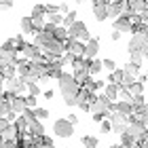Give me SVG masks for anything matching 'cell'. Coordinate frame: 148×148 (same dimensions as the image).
Returning a JSON list of instances; mask_svg holds the SVG:
<instances>
[{"label":"cell","instance_id":"c3c4849f","mask_svg":"<svg viewBox=\"0 0 148 148\" xmlns=\"http://www.w3.org/2000/svg\"><path fill=\"white\" fill-rule=\"evenodd\" d=\"M53 95H55V91H53V89H47L45 91V99H53Z\"/></svg>","mask_w":148,"mask_h":148},{"label":"cell","instance_id":"ba28073f","mask_svg":"<svg viewBox=\"0 0 148 148\" xmlns=\"http://www.w3.org/2000/svg\"><path fill=\"white\" fill-rule=\"evenodd\" d=\"M4 89H6V91H13L15 95H23V93L28 91V83H25L23 78L15 76V78H9V80L4 83Z\"/></svg>","mask_w":148,"mask_h":148},{"label":"cell","instance_id":"277c9868","mask_svg":"<svg viewBox=\"0 0 148 148\" xmlns=\"http://www.w3.org/2000/svg\"><path fill=\"white\" fill-rule=\"evenodd\" d=\"M53 136L55 138H72L74 136V125L68 119H57L53 123Z\"/></svg>","mask_w":148,"mask_h":148},{"label":"cell","instance_id":"44dd1931","mask_svg":"<svg viewBox=\"0 0 148 148\" xmlns=\"http://www.w3.org/2000/svg\"><path fill=\"white\" fill-rule=\"evenodd\" d=\"M123 70H125V74H131V76H140V70H142V66L140 64H133V62H127L125 66H123Z\"/></svg>","mask_w":148,"mask_h":148},{"label":"cell","instance_id":"8fae6325","mask_svg":"<svg viewBox=\"0 0 148 148\" xmlns=\"http://www.w3.org/2000/svg\"><path fill=\"white\" fill-rule=\"evenodd\" d=\"M131 25H133V21H131V17L129 15H121V17H116L112 21V30H119L121 34H125V32H131Z\"/></svg>","mask_w":148,"mask_h":148},{"label":"cell","instance_id":"f1b7e54d","mask_svg":"<svg viewBox=\"0 0 148 148\" xmlns=\"http://www.w3.org/2000/svg\"><path fill=\"white\" fill-rule=\"evenodd\" d=\"M121 146H127V148H131L133 144H136V140H133L131 136H129V131H125V133H121V142H119Z\"/></svg>","mask_w":148,"mask_h":148},{"label":"cell","instance_id":"74e56055","mask_svg":"<svg viewBox=\"0 0 148 148\" xmlns=\"http://www.w3.org/2000/svg\"><path fill=\"white\" fill-rule=\"evenodd\" d=\"M0 148H21V144H19V142H6V140H2V142H0Z\"/></svg>","mask_w":148,"mask_h":148},{"label":"cell","instance_id":"f35d334b","mask_svg":"<svg viewBox=\"0 0 148 148\" xmlns=\"http://www.w3.org/2000/svg\"><path fill=\"white\" fill-rule=\"evenodd\" d=\"M13 4H15V0H0V9H2V11L13 9Z\"/></svg>","mask_w":148,"mask_h":148},{"label":"cell","instance_id":"816d5d0a","mask_svg":"<svg viewBox=\"0 0 148 148\" xmlns=\"http://www.w3.org/2000/svg\"><path fill=\"white\" fill-rule=\"evenodd\" d=\"M36 148H55V146H42V144H38Z\"/></svg>","mask_w":148,"mask_h":148},{"label":"cell","instance_id":"1f68e13d","mask_svg":"<svg viewBox=\"0 0 148 148\" xmlns=\"http://www.w3.org/2000/svg\"><path fill=\"white\" fill-rule=\"evenodd\" d=\"M99 131H102V133H110L112 131V121L110 119L102 121V123H99Z\"/></svg>","mask_w":148,"mask_h":148},{"label":"cell","instance_id":"f546056e","mask_svg":"<svg viewBox=\"0 0 148 148\" xmlns=\"http://www.w3.org/2000/svg\"><path fill=\"white\" fill-rule=\"evenodd\" d=\"M45 15H47V4H34L32 17H45Z\"/></svg>","mask_w":148,"mask_h":148},{"label":"cell","instance_id":"f6af8a7d","mask_svg":"<svg viewBox=\"0 0 148 148\" xmlns=\"http://www.w3.org/2000/svg\"><path fill=\"white\" fill-rule=\"evenodd\" d=\"M106 85H108L106 80H95V91L97 89H106Z\"/></svg>","mask_w":148,"mask_h":148},{"label":"cell","instance_id":"7bdbcfd3","mask_svg":"<svg viewBox=\"0 0 148 148\" xmlns=\"http://www.w3.org/2000/svg\"><path fill=\"white\" fill-rule=\"evenodd\" d=\"M59 13H62V15L66 17V15H68V13H70V6L66 4V2H62V4H59Z\"/></svg>","mask_w":148,"mask_h":148},{"label":"cell","instance_id":"cb8c5ba5","mask_svg":"<svg viewBox=\"0 0 148 148\" xmlns=\"http://www.w3.org/2000/svg\"><path fill=\"white\" fill-rule=\"evenodd\" d=\"M0 72L4 74V78H6V80H9V78H15V76H17V64H9V66H4V68L0 70Z\"/></svg>","mask_w":148,"mask_h":148},{"label":"cell","instance_id":"5b68a950","mask_svg":"<svg viewBox=\"0 0 148 148\" xmlns=\"http://www.w3.org/2000/svg\"><path fill=\"white\" fill-rule=\"evenodd\" d=\"M68 32H70V38L80 40V42H89V40H91L89 28H87V23H85V21H80V19L72 25V28H68Z\"/></svg>","mask_w":148,"mask_h":148},{"label":"cell","instance_id":"d4e9b609","mask_svg":"<svg viewBox=\"0 0 148 148\" xmlns=\"http://www.w3.org/2000/svg\"><path fill=\"white\" fill-rule=\"evenodd\" d=\"M131 104H133V108H136V110H142V108H146V106H148V102H146L144 95H133Z\"/></svg>","mask_w":148,"mask_h":148},{"label":"cell","instance_id":"bcb514c9","mask_svg":"<svg viewBox=\"0 0 148 148\" xmlns=\"http://www.w3.org/2000/svg\"><path fill=\"white\" fill-rule=\"evenodd\" d=\"M66 119H68V121H70L72 125H76V123H78V114H68V116H66Z\"/></svg>","mask_w":148,"mask_h":148},{"label":"cell","instance_id":"d6986e66","mask_svg":"<svg viewBox=\"0 0 148 148\" xmlns=\"http://www.w3.org/2000/svg\"><path fill=\"white\" fill-rule=\"evenodd\" d=\"M104 70V59H89V72H91V76H97L99 72Z\"/></svg>","mask_w":148,"mask_h":148},{"label":"cell","instance_id":"ee69618b","mask_svg":"<svg viewBox=\"0 0 148 148\" xmlns=\"http://www.w3.org/2000/svg\"><path fill=\"white\" fill-rule=\"evenodd\" d=\"M47 13H59V4H47Z\"/></svg>","mask_w":148,"mask_h":148},{"label":"cell","instance_id":"7a4b0ae2","mask_svg":"<svg viewBox=\"0 0 148 148\" xmlns=\"http://www.w3.org/2000/svg\"><path fill=\"white\" fill-rule=\"evenodd\" d=\"M127 51H129V55H142V57H146V53H148V32H146V34H133L129 38Z\"/></svg>","mask_w":148,"mask_h":148},{"label":"cell","instance_id":"52a82bcc","mask_svg":"<svg viewBox=\"0 0 148 148\" xmlns=\"http://www.w3.org/2000/svg\"><path fill=\"white\" fill-rule=\"evenodd\" d=\"M40 55H42V51H40L34 42H23L21 47H19V57H21V59L34 62V59H38Z\"/></svg>","mask_w":148,"mask_h":148},{"label":"cell","instance_id":"ffe728a7","mask_svg":"<svg viewBox=\"0 0 148 148\" xmlns=\"http://www.w3.org/2000/svg\"><path fill=\"white\" fill-rule=\"evenodd\" d=\"M80 146L83 148H99V140L95 136H83L80 138Z\"/></svg>","mask_w":148,"mask_h":148},{"label":"cell","instance_id":"7c38bea8","mask_svg":"<svg viewBox=\"0 0 148 148\" xmlns=\"http://www.w3.org/2000/svg\"><path fill=\"white\" fill-rule=\"evenodd\" d=\"M85 45H87V42H80V40L68 38V40H66V51L74 53L76 57H85Z\"/></svg>","mask_w":148,"mask_h":148},{"label":"cell","instance_id":"60d3db41","mask_svg":"<svg viewBox=\"0 0 148 148\" xmlns=\"http://www.w3.org/2000/svg\"><path fill=\"white\" fill-rule=\"evenodd\" d=\"M9 125H11V121H9V119H6V116H0V131H4Z\"/></svg>","mask_w":148,"mask_h":148},{"label":"cell","instance_id":"9c48e42d","mask_svg":"<svg viewBox=\"0 0 148 148\" xmlns=\"http://www.w3.org/2000/svg\"><path fill=\"white\" fill-rule=\"evenodd\" d=\"M148 9V2L146 0H127V11H125V15H142V13Z\"/></svg>","mask_w":148,"mask_h":148},{"label":"cell","instance_id":"30bf717a","mask_svg":"<svg viewBox=\"0 0 148 148\" xmlns=\"http://www.w3.org/2000/svg\"><path fill=\"white\" fill-rule=\"evenodd\" d=\"M93 17H95V21L108 19V2L106 0H93Z\"/></svg>","mask_w":148,"mask_h":148},{"label":"cell","instance_id":"836d02e7","mask_svg":"<svg viewBox=\"0 0 148 148\" xmlns=\"http://www.w3.org/2000/svg\"><path fill=\"white\" fill-rule=\"evenodd\" d=\"M62 62H64V64H70V66H72L74 62H76V55H74V53H70V51H66V53H64V57H62Z\"/></svg>","mask_w":148,"mask_h":148},{"label":"cell","instance_id":"e575fe53","mask_svg":"<svg viewBox=\"0 0 148 148\" xmlns=\"http://www.w3.org/2000/svg\"><path fill=\"white\" fill-rule=\"evenodd\" d=\"M28 93H30V95H40V87L36 85V83H28Z\"/></svg>","mask_w":148,"mask_h":148},{"label":"cell","instance_id":"d6a6232c","mask_svg":"<svg viewBox=\"0 0 148 148\" xmlns=\"http://www.w3.org/2000/svg\"><path fill=\"white\" fill-rule=\"evenodd\" d=\"M25 104H28V108H38V97L36 95H25Z\"/></svg>","mask_w":148,"mask_h":148},{"label":"cell","instance_id":"9f6ffc18","mask_svg":"<svg viewBox=\"0 0 148 148\" xmlns=\"http://www.w3.org/2000/svg\"><path fill=\"white\" fill-rule=\"evenodd\" d=\"M123 148H127V146H123Z\"/></svg>","mask_w":148,"mask_h":148},{"label":"cell","instance_id":"b9f144b4","mask_svg":"<svg viewBox=\"0 0 148 148\" xmlns=\"http://www.w3.org/2000/svg\"><path fill=\"white\" fill-rule=\"evenodd\" d=\"M146 57H142V55H129V62H133V64H140L142 66V62H144Z\"/></svg>","mask_w":148,"mask_h":148},{"label":"cell","instance_id":"2e32d148","mask_svg":"<svg viewBox=\"0 0 148 148\" xmlns=\"http://www.w3.org/2000/svg\"><path fill=\"white\" fill-rule=\"evenodd\" d=\"M11 110L15 114H23L28 110V104H25V95H15V99L11 102Z\"/></svg>","mask_w":148,"mask_h":148},{"label":"cell","instance_id":"f5cc1de1","mask_svg":"<svg viewBox=\"0 0 148 148\" xmlns=\"http://www.w3.org/2000/svg\"><path fill=\"white\" fill-rule=\"evenodd\" d=\"M108 148H123L121 144H112V146H108Z\"/></svg>","mask_w":148,"mask_h":148},{"label":"cell","instance_id":"8992f818","mask_svg":"<svg viewBox=\"0 0 148 148\" xmlns=\"http://www.w3.org/2000/svg\"><path fill=\"white\" fill-rule=\"evenodd\" d=\"M108 119L112 121V131H114V133H119V136L129 129V116H125V114H121V112H112Z\"/></svg>","mask_w":148,"mask_h":148},{"label":"cell","instance_id":"6f0895ef","mask_svg":"<svg viewBox=\"0 0 148 148\" xmlns=\"http://www.w3.org/2000/svg\"><path fill=\"white\" fill-rule=\"evenodd\" d=\"M146 2H148V0H146Z\"/></svg>","mask_w":148,"mask_h":148},{"label":"cell","instance_id":"db71d44e","mask_svg":"<svg viewBox=\"0 0 148 148\" xmlns=\"http://www.w3.org/2000/svg\"><path fill=\"white\" fill-rule=\"evenodd\" d=\"M146 62H148V53H146Z\"/></svg>","mask_w":148,"mask_h":148},{"label":"cell","instance_id":"11a10c76","mask_svg":"<svg viewBox=\"0 0 148 148\" xmlns=\"http://www.w3.org/2000/svg\"><path fill=\"white\" fill-rule=\"evenodd\" d=\"M146 97H148V93H146Z\"/></svg>","mask_w":148,"mask_h":148},{"label":"cell","instance_id":"4fadbf2b","mask_svg":"<svg viewBox=\"0 0 148 148\" xmlns=\"http://www.w3.org/2000/svg\"><path fill=\"white\" fill-rule=\"evenodd\" d=\"M97 53H99V38H91L89 42L85 45V57L87 59H95L97 57Z\"/></svg>","mask_w":148,"mask_h":148},{"label":"cell","instance_id":"603a6c76","mask_svg":"<svg viewBox=\"0 0 148 148\" xmlns=\"http://www.w3.org/2000/svg\"><path fill=\"white\" fill-rule=\"evenodd\" d=\"M119 89H121L119 85H114V83H108V85H106V89H104V93H106V95H108V97L112 99V102H114V99L119 97Z\"/></svg>","mask_w":148,"mask_h":148},{"label":"cell","instance_id":"d590c367","mask_svg":"<svg viewBox=\"0 0 148 148\" xmlns=\"http://www.w3.org/2000/svg\"><path fill=\"white\" fill-rule=\"evenodd\" d=\"M104 70H108V72H114V70H116L114 59H104Z\"/></svg>","mask_w":148,"mask_h":148},{"label":"cell","instance_id":"4316f807","mask_svg":"<svg viewBox=\"0 0 148 148\" xmlns=\"http://www.w3.org/2000/svg\"><path fill=\"white\" fill-rule=\"evenodd\" d=\"M129 91H131V95H144V83L142 80H136V83L129 87Z\"/></svg>","mask_w":148,"mask_h":148},{"label":"cell","instance_id":"ab89813d","mask_svg":"<svg viewBox=\"0 0 148 148\" xmlns=\"http://www.w3.org/2000/svg\"><path fill=\"white\" fill-rule=\"evenodd\" d=\"M40 144H42V146H53V138L51 136H42V138H40Z\"/></svg>","mask_w":148,"mask_h":148},{"label":"cell","instance_id":"83f0119b","mask_svg":"<svg viewBox=\"0 0 148 148\" xmlns=\"http://www.w3.org/2000/svg\"><path fill=\"white\" fill-rule=\"evenodd\" d=\"M47 17H49V23H53V25H62L64 23L62 13H47Z\"/></svg>","mask_w":148,"mask_h":148},{"label":"cell","instance_id":"3957f363","mask_svg":"<svg viewBox=\"0 0 148 148\" xmlns=\"http://www.w3.org/2000/svg\"><path fill=\"white\" fill-rule=\"evenodd\" d=\"M72 74H74V78L83 85L85 80L91 76V72H89V59H87V57H76V62L72 64Z\"/></svg>","mask_w":148,"mask_h":148},{"label":"cell","instance_id":"8d00e7d4","mask_svg":"<svg viewBox=\"0 0 148 148\" xmlns=\"http://www.w3.org/2000/svg\"><path fill=\"white\" fill-rule=\"evenodd\" d=\"M83 87H85V89H89V91H93V93H95V80H93L91 76H89V78H87L85 83H83Z\"/></svg>","mask_w":148,"mask_h":148},{"label":"cell","instance_id":"6da1fadb","mask_svg":"<svg viewBox=\"0 0 148 148\" xmlns=\"http://www.w3.org/2000/svg\"><path fill=\"white\" fill-rule=\"evenodd\" d=\"M57 85H59V91H62V97H76L78 91L83 89V85L74 78L72 72H64L62 76H59Z\"/></svg>","mask_w":148,"mask_h":148},{"label":"cell","instance_id":"484cf974","mask_svg":"<svg viewBox=\"0 0 148 148\" xmlns=\"http://www.w3.org/2000/svg\"><path fill=\"white\" fill-rule=\"evenodd\" d=\"M76 21H78V19H76V11H70L68 15L64 17V23H62V25H64V28H72Z\"/></svg>","mask_w":148,"mask_h":148},{"label":"cell","instance_id":"681fc988","mask_svg":"<svg viewBox=\"0 0 148 148\" xmlns=\"http://www.w3.org/2000/svg\"><path fill=\"white\" fill-rule=\"evenodd\" d=\"M121 38V32L119 30H112V34H110V40H119Z\"/></svg>","mask_w":148,"mask_h":148},{"label":"cell","instance_id":"9a60e30c","mask_svg":"<svg viewBox=\"0 0 148 148\" xmlns=\"http://www.w3.org/2000/svg\"><path fill=\"white\" fill-rule=\"evenodd\" d=\"M28 125H30V133L36 138H42L45 136V127H42V121H38L36 116L28 119Z\"/></svg>","mask_w":148,"mask_h":148},{"label":"cell","instance_id":"ac0fdd59","mask_svg":"<svg viewBox=\"0 0 148 148\" xmlns=\"http://www.w3.org/2000/svg\"><path fill=\"white\" fill-rule=\"evenodd\" d=\"M116 112L125 114V116H131V114L136 112V108H133L131 102H123V99H119V102H116Z\"/></svg>","mask_w":148,"mask_h":148},{"label":"cell","instance_id":"5bb4252c","mask_svg":"<svg viewBox=\"0 0 148 148\" xmlns=\"http://www.w3.org/2000/svg\"><path fill=\"white\" fill-rule=\"evenodd\" d=\"M30 74H32V62H28V59H19V62H17V76L23 78V80H28Z\"/></svg>","mask_w":148,"mask_h":148},{"label":"cell","instance_id":"f907efd6","mask_svg":"<svg viewBox=\"0 0 148 148\" xmlns=\"http://www.w3.org/2000/svg\"><path fill=\"white\" fill-rule=\"evenodd\" d=\"M93 121H95V123H102V121H106V116L104 114H93Z\"/></svg>","mask_w":148,"mask_h":148},{"label":"cell","instance_id":"7dc6e473","mask_svg":"<svg viewBox=\"0 0 148 148\" xmlns=\"http://www.w3.org/2000/svg\"><path fill=\"white\" fill-rule=\"evenodd\" d=\"M4 83H6V78H4V74L0 72V93H4Z\"/></svg>","mask_w":148,"mask_h":148},{"label":"cell","instance_id":"4dcf8cb0","mask_svg":"<svg viewBox=\"0 0 148 148\" xmlns=\"http://www.w3.org/2000/svg\"><path fill=\"white\" fill-rule=\"evenodd\" d=\"M49 110H47V108H40V106H38V108H34V116L38 119V121H47V119H49Z\"/></svg>","mask_w":148,"mask_h":148},{"label":"cell","instance_id":"e0dca14e","mask_svg":"<svg viewBox=\"0 0 148 148\" xmlns=\"http://www.w3.org/2000/svg\"><path fill=\"white\" fill-rule=\"evenodd\" d=\"M19 30H21V34H36L34 21H32V17H30V15L19 19Z\"/></svg>","mask_w":148,"mask_h":148},{"label":"cell","instance_id":"7402d4cb","mask_svg":"<svg viewBox=\"0 0 148 148\" xmlns=\"http://www.w3.org/2000/svg\"><path fill=\"white\" fill-rule=\"evenodd\" d=\"M123 78H125V70L123 68H116L114 72H110V76H108V80L114 83V85H121V83H123Z\"/></svg>","mask_w":148,"mask_h":148}]
</instances>
